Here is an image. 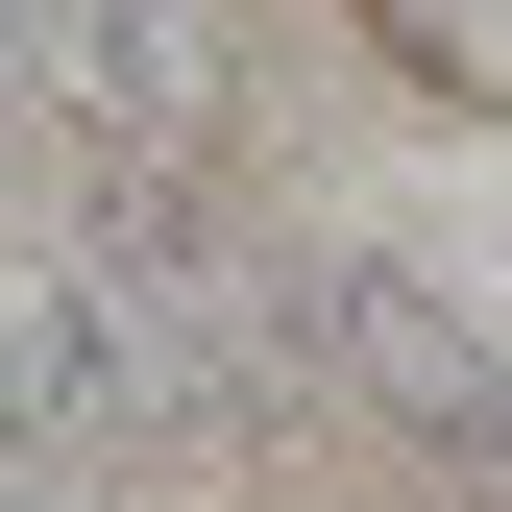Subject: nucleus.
I'll return each instance as SVG.
<instances>
[{"instance_id": "f257e3e1", "label": "nucleus", "mask_w": 512, "mask_h": 512, "mask_svg": "<svg viewBox=\"0 0 512 512\" xmlns=\"http://www.w3.org/2000/svg\"><path fill=\"white\" fill-rule=\"evenodd\" d=\"M74 244H98L122 342H147V415L171 439H269L317 391V317H293V269H244V220L196 196V147H98L74 171Z\"/></svg>"}, {"instance_id": "20e7f679", "label": "nucleus", "mask_w": 512, "mask_h": 512, "mask_svg": "<svg viewBox=\"0 0 512 512\" xmlns=\"http://www.w3.org/2000/svg\"><path fill=\"white\" fill-rule=\"evenodd\" d=\"M0 342H25V439H74V464H98V439H171V415H147V342H122V293H98V244H74V220L25 244Z\"/></svg>"}, {"instance_id": "f03ea898", "label": "nucleus", "mask_w": 512, "mask_h": 512, "mask_svg": "<svg viewBox=\"0 0 512 512\" xmlns=\"http://www.w3.org/2000/svg\"><path fill=\"white\" fill-rule=\"evenodd\" d=\"M293 317H317V391L391 439L415 488L512 512V342H488L439 269H391V244H317V269H293Z\"/></svg>"}, {"instance_id": "7ed1b4c3", "label": "nucleus", "mask_w": 512, "mask_h": 512, "mask_svg": "<svg viewBox=\"0 0 512 512\" xmlns=\"http://www.w3.org/2000/svg\"><path fill=\"white\" fill-rule=\"evenodd\" d=\"M25 98L74 147H220V25L196 0H25Z\"/></svg>"}]
</instances>
